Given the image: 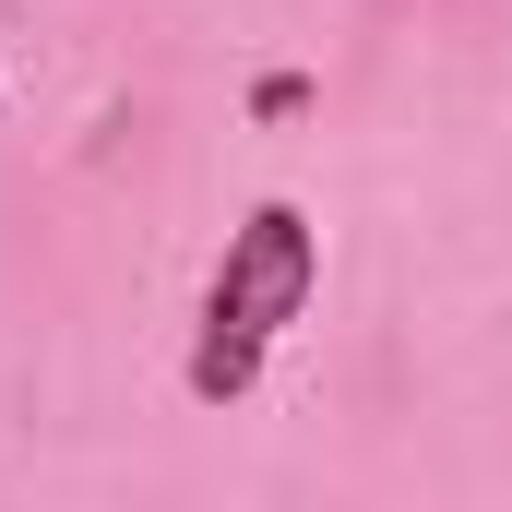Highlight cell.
<instances>
[{
    "mask_svg": "<svg viewBox=\"0 0 512 512\" xmlns=\"http://www.w3.org/2000/svg\"><path fill=\"white\" fill-rule=\"evenodd\" d=\"M310 274H322V251H310V215H298V203H262L251 227L227 239L215 298H203V346H191V393H203V405L251 393L274 322H298V310H310Z\"/></svg>",
    "mask_w": 512,
    "mask_h": 512,
    "instance_id": "6da1fadb",
    "label": "cell"
}]
</instances>
